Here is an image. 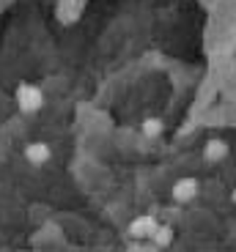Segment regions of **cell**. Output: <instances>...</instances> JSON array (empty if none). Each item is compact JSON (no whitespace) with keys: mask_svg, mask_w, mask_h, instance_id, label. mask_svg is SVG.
Returning <instances> with one entry per match:
<instances>
[{"mask_svg":"<svg viewBox=\"0 0 236 252\" xmlns=\"http://www.w3.org/2000/svg\"><path fill=\"white\" fill-rule=\"evenodd\" d=\"M157 227H160V222L146 214V217H135L132 225H129V233H132L135 239H151Z\"/></svg>","mask_w":236,"mask_h":252,"instance_id":"4","label":"cell"},{"mask_svg":"<svg viewBox=\"0 0 236 252\" xmlns=\"http://www.w3.org/2000/svg\"><path fill=\"white\" fill-rule=\"evenodd\" d=\"M228 154H231V148H228V143H225L223 137L206 140V145H203V159L206 162L217 164V162H223V159H228Z\"/></svg>","mask_w":236,"mask_h":252,"instance_id":"3","label":"cell"},{"mask_svg":"<svg viewBox=\"0 0 236 252\" xmlns=\"http://www.w3.org/2000/svg\"><path fill=\"white\" fill-rule=\"evenodd\" d=\"M231 200H234V206H236V187H234V192H231Z\"/></svg>","mask_w":236,"mask_h":252,"instance_id":"8","label":"cell"},{"mask_svg":"<svg viewBox=\"0 0 236 252\" xmlns=\"http://www.w3.org/2000/svg\"><path fill=\"white\" fill-rule=\"evenodd\" d=\"M170 197L176 203H192L195 197H198V181L195 178H190V176H184V178H179V181L170 187Z\"/></svg>","mask_w":236,"mask_h":252,"instance_id":"2","label":"cell"},{"mask_svg":"<svg viewBox=\"0 0 236 252\" xmlns=\"http://www.w3.org/2000/svg\"><path fill=\"white\" fill-rule=\"evenodd\" d=\"M25 159L31 164H36V167H41V164H47L52 159V151H50V145L47 143H28L25 145Z\"/></svg>","mask_w":236,"mask_h":252,"instance_id":"5","label":"cell"},{"mask_svg":"<svg viewBox=\"0 0 236 252\" xmlns=\"http://www.w3.org/2000/svg\"><path fill=\"white\" fill-rule=\"evenodd\" d=\"M151 241H154V247H157V250H165V247H170V244H173V227H170V225H160L157 230H154Z\"/></svg>","mask_w":236,"mask_h":252,"instance_id":"7","label":"cell"},{"mask_svg":"<svg viewBox=\"0 0 236 252\" xmlns=\"http://www.w3.org/2000/svg\"><path fill=\"white\" fill-rule=\"evenodd\" d=\"M17 104L22 113H38L44 107V94H41V88H36L31 82H22L17 88Z\"/></svg>","mask_w":236,"mask_h":252,"instance_id":"1","label":"cell"},{"mask_svg":"<svg viewBox=\"0 0 236 252\" xmlns=\"http://www.w3.org/2000/svg\"><path fill=\"white\" fill-rule=\"evenodd\" d=\"M140 132H143V137H148V140H157L162 132H165V121H162V118H157V115H151V118H143V124H140Z\"/></svg>","mask_w":236,"mask_h":252,"instance_id":"6","label":"cell"}]
</instances>
